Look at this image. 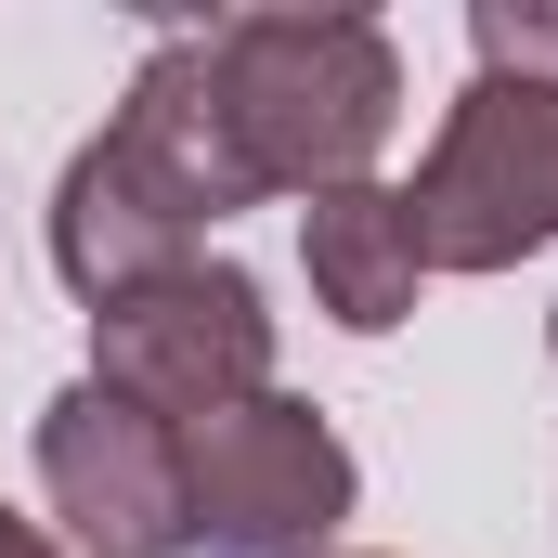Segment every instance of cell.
<instances>
[{"mask_svg":"<svg viewBox=\"0 0 558 558\" xmlns=\"http://www.w3.org/2000/svg\"><path fill=\"white\" fill-rule=\"evenodd\" d=\"M208 78L260 195H351L403 118V52L364 13H221Z\"/></svg>","mask_w":558,"mask_h":558,"instance_id":"1","label":"cell"},{"mask_svg":"<svg viewBox=\"0 0 558 558\" xmlns=\"http://www.w3.org/2000/svg\"><path fill=\"white\" fill-rule=\"evenodd\" d=\"M403 208H416L428 274H507V260H533L558 234V78H494L481 65Z\"/></svg>","mask_w":558,"mask_h":558,"instance_id":"2","label":"cell"},{"mask_svg":"<svg viewBox=\"0 0 558 558\" xmlns=\"http://www.w3.org/2000/svg\"><path fill=\"white\" fill-rule=\"evenodd\" d=\"M92 377L169 428H208V416L274 390V312H260V286L234 260H182V274L92 312Z\"/></svg>","mask_w":558,"mask_h":558,"instance_id":"3","label":"cell"},{"mask_svg":"<svg viewBox=\"0 0 558 558\" xmlns=\"http://www.w3.org/2000/svg\"><path fill=\"white\" fill-rule=\"evenodd\" d=\"M182 481L208 558H325V533L351 520V441L286 390L182 428Z\"/></svg>","mask_w":558,"mask_h":558,"instance_id":"4","label":"cell"},{"mask_svg":"<svg viewBox=\"0 0 558 558\" xmlns=\"http://www.w3.org/2000/svg\"><path fill=\"white\" fill-rule=\"evenodd\" d=\"M39 494H52V520H65V558H182L195 546L182 428L118 403L105 377L52 390V416H39Z\"/></svg>","mask_w":558,"mask_h":558,"instance_id":"5","label":"cell"},{"mask_svg":"<svg viewBox=\"0 0 558 558\" xmlns=\"http://www.w3.org/2000/svg\"><path fill=\"white\" fill-rule=\"evenodd\" d=\"M195 234H208V208H195V182H182L156 143H131V131L78 143V169H65V195H52V260H65V286H78L92 312L131 299V286H156V274H182Z\"/></svg>","mask_w":558,"mask_h":558,"instance_id":"6","label":"cell"},{"mask_svg":"<svg viewBox=\"0 0 558 558\" xmlns=\"http://www.w3.org/2000/svg\"><path fill=\"white\" fill-rule=\"evenodd\" d=\"M299 260H312V299L351 325V338H390L428 286V247H416V208L390 182H351V195H312L299 221Z\"/></svg>","mask_w":558,"mask_h":558,"instance_id":"7","label":"cell"},{"mask_svg":"<svg viewBox=\"0 0 558 558\" xmlns=\"http://www.w3.org/2000/svg\"><path fill=\"white\" fill-rule=\"evenodd\" d=\"M0 558H65V546H52L39 520H0Z\"/></svg>","mask_w":558,"mask_h":558,"instance_id":"8","label":"cell"},{"mask_svg":"<svg viewBox=\"0 0 558 558\" xmlns=\"http://www.w3.org/2000/svg\"><path fill=\"white\" fill-rule=\"evenodd\" d=\"M546 351H558V312H546Z\"/></svg>","mask_w":558,"mask_h":558,"instance_id":"9","label":"cell"}]
</instances>
